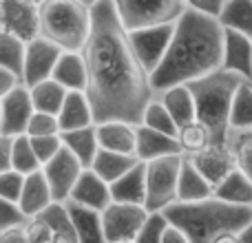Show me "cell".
<instances>
[{"label": "cell", "mask_w": 252, "mask_h": 243, "mask_svg": "<svg viewBox=\"0 0 252 243\" xmlns=\"http://www.w3.org/2000/svg\"><path fill=\"white\" fill-rule=\"evenodd\" d=\"M91 16L93 29L82 53L89 69L84 93L93 106L95 124L128 122L139 126L146 106L157 97L151 73L139 62L113 0L93 4Z\"/></svg>", "instance_id": "obj_1"}, {"label": "cell", "mask_w": 252, "mask_h": 243, "mask_svg": "<svg viewBox=\"0 0 252 243\" xmlns=\"http://www.w3.org/2000/svg\"><path fill=\"white\" fill-rule=\"evenodd\" d=\"M223 40L226 29L219 18L186 9L175 25L164 62L151 75L157 95L175 84H190L223 69Z\"/></svg>", "instance_id": "obj_2"}, {"label": "cell", "mask_w": 252, "mask_h": 243, "mask_svg": "<svg viewBox=\"0 0 252 243\" xmlns=\"http://www.w3.org/2000/svg\"><path fill=\"white\" fill-rule=\"evenodd\" d=\"M164 214L173 226L186 232L190 243H213L223 232H241L252 223V206H235L217 197L177 201Z\"/></svg>", "instance_id": "obj_3"}, {"label": "cell", "mask_w": 252, "mask_h": 243, "mask_svg": "<svg viewBox=\"0 0 252 243\" xmlns=\"http://www.w3.org/2000/svg\"><path fill=\"white\" fill-rule=\"evenodd\" d=\"M244 82V75L228 69H219L206 78L190 82L197 102V120L210 130L213 144L217 146H228L232 100H235L237 89Z\"/></svg>", "instance_id": "obj_4"}, {"label": "cell", "mask_w": 252, "mask_h": 243, "mask_svg": "<svg viewBox=\"0 0 252 243\" xmlns=\"http://www.w3.org/2000/svg\"><path fill=\"white\" fill-rule=\"evenodd\" d=\"M42 33L62 51H82L93 29L91 7L82 0H44L40 4Z\"/></svg>", "instance_id": "obj_5"}, {"label": "cell", "mask_w": 252, "mask_h": 243, "mask_svg": "<svg viewBox=\"0 0 252 243\" xmlns=\"http://www.w3.org/2000/svg\"><path fill=\"white\" fill-rule=\"evenodd\" d=\"M184 155H168L146 161V208L148 213H164L177 204L179 173Z\"/></svg>", "instance_id": "obj_6"}, {"label": "cell", "mask_w": 252, "mask_h": 243, "mask_svg": "<svg viewBox=\"0 0 252 243\" xmlns=\"http://www.w3.org/2000/svg\"><path fill=\"white\" fill-rule=\"evenodd\" d=\"M113 2L122 18V25L128 31L177 22L188 9L184 0H113Z\"/></svg>", "instance_id": "obj_7"}, {"label": "cell", "mask_w": 252, "mask_h": 243, "mask_svg": "<svg viewBox=\"0 0 252 243\" xmlns=\"http://www.w3.org/2000/svg\"><path fill=\"white\" fill-rule=\"evenodd\" d=\"M0 31L31 42L42 33L40 4L33 0H0Z\"/></svg>", "instance_id": "obj_8"}, {"label": "cell", "mask_w": 252, "mask_h": 243, "mask_svg": "<svg viewBox=\"0 0 252 243\" xmlns=\"http://www.w3.org/2000/svg\"><path fill=\"white\" fill-rule=\"evenodd\" d=\"M148 217H151V213H148L146 206L113 201V204L102 213L106 243L135 241V237L139 235V230H142L144 223L148 221Z\"/></svg>", "instance_id": "obj_9"}, {"label": "cell", "mask_w": 252, "mask_h": 243, "mask_svg": "<svg viewBox=\"0 0 252 243\" xmlns=\"http://www.w3.org/2000/svg\"><path fill=\"white\" fill-rule=\"evenodd\" d=\"M175 25L177 22H168V25H153L144 27L137 31H128L130 33V44H133L135 53H137L139 62L144 64V69L153 75V71L164 62L166 53L170 49L175 35Z\"/></svg>", "instance_id": "obj_10"}, {"label": "cell", "mask_w": 252, "mask_h": 243, "mask_svg": "<svg viewBox=\"0 0 252 243\" xmlns=\"http://www.w3.org/2000/svg\"><path fill=\"white\" fill-rule=\"evenodd\" d=\"M35 113V104L31 97V89L20 84L7 95L0 97V135H27L29 122Z\"/></svg>", "instance_id": "obj_11"}, {"label": "cell", "mask_w": 252, "mask_h": 243, "mask_svg": "<svg viewBox=\"0 0 252 243\" xmlns=\"http://www.w3.org/2000/svg\"><path fill=\"white\" fill-rule=\"evenodd\" d=\"M62 56V49L56 42H51L44 35H38L35 40L27 42V60H25V84L35 87L53 75L58 60Z\"/></svg>", "instance_id": "obj_12"}, {"label": "cell", "mask_w": 252, "mask_h": 243, "mask_svg": "<svg viewBox=\"0 0 252 243\" xmlns=\"http://www.w3.org/2000/svg\"><path fill=\"white\" fill-rule=\"evenodd\" d=\"M44 175H47L49 183H51V190L56 201H66L71 197L75 182L80 179L84 170V164L69 151L66 146H62V151L53 157L51 161L42 166Z\"/></svg>", "instance_id": "obj_13"}, {"label": "cell", "mask_w": 252, "mask_h": 243, "mask_svg": "<svg viewBox=\"0 0 252 243\" xmlns=\"http://www.w3.org/2000/svg\"><path fill=\"white\" fill-rule=\"evenodd\" d=\"M188 157H190V161L197 166V170H199L213 186L221 183L223 179L237 168L235 152H232L230 146H217V144H210L206 151L195 152V155H188Z\"/></svg>", "instance_id": "obj_14"}, {"label": "cell", "mask_w": 252, "mask_h": 243, "mask_svg": "<svg viewBox=\"0 0 252 243\" xmlns=\"http://www.w3.org/2000/svg\"><path fill=\"white\" fill-rule=\"evenodd\" d=\"M71 201H78L82 206L95 208L104 213L111 204H113V195H111V183L104 182L93 168H84L80 179L75 182L73 190H71Z\"/></svg>", "instance_id": "obj_15"}, {"label": "cell", "mask_w": 252, "mask_h": 243, "mask_svg": "<svg viewBox=\"0 0 252 243\" xmlns=\"http://www.w3.org/2000/svg\"><path fill=\"white\" fill-rule=\"evenodd\" d=\"M135 155H137L139 161H153V159L168 157V155H184V151L175 135H166L146 124H139Z\"/></svg>", "instance_id": "obj_16"}, {"label": "cell", "mask_w": 252, "mask_h": 243, "mask_svg": "<svg viewBox=\"0 0 252 243\" xmlns=\"http://www.w3.org/2000/svg\"><path fill=\"white\" fill-rule=\"evenodd\" d=\"M64 204L71 214V221H73V226H75L78 243H106L104 219H102L100 210L89 208V206H82L71 199H66Z\"/></svg>", "instance_id": "obj_17"}, {"label": "cell", "mask_w": 252, "mask_h": 243, "mask_svg": "<svg viewBox=\"0 0 252 243\" xmlns=\"http://www.w3.org/2000/svg\"><path fill=\"white\" fill-rule=\"evenodd\" d=\"M223 69L235 71V73L244 75L246 80H252V38L250 35L226 29V40H223Z\"/></svg>", "instance_id": "obj_18"}, {"label": "cell", "mask_w": 252, "mask_h": 243, "mask_svg": "<svg viewBox=\"0 0 252 243\" xmlns=\"http://www.w3.org/2000/svg\"><path fill=\"white\" fill-rule=\"evenodd\" d=\"M56 82H60L66 91H87L89 69L82 51H62L56 69L51 75Z\"/></svg>", "instance_id": "obj_19"}, {"label": "cell", "mask_w": 252, "mask_h": 243, "mask_svg": "<svg viewBox=\"0 0 252 243\" xmlns=\"http://www.w3.org/2000/svg\"><path fill=\"white\" fill-rule=\"evenodd\" d=\"M53 201H56V197H53L51 183H49L44 170H35V173L27 175L25 190H22V197L18 201L22 206V210L27 213V217H38Z\"/></svg>", "instance_id": "obj_20"}, {"label": "cell", "mask_w": 252, "mask_h": 243, "mask_svg": "<svg viewBox=\"0 0 252 243\" xmlns=\"http://www.w3.org/2000/svg\"><path fill=\"white\" fill-rule=\"evenodd\" d=\"M111 195L120 204L146 206V161H139L126 175L115 179L111 183Z\"/></svg>", "instance_id": "obj_21"}, {"label": "cell", "mask_w": 252, "mask_h": 243, "mask_svg": "<svg viewBox=\"0 0 252 243\" xmlns=\"http://www.w3.org/2000/svg\"><path fill=\"white\" fill-rule=\"evenodd\" d=\"M97 139L106 151L135 155L137 146V126L128 122H102L97 124Z\"/></svg>", "instance_id": "obj_22"}, {"label": "cell", "mask_w": 252, "mask_h": 243, "mask_svg": "<svg viewBox=\"0 0 252 243\" xmlns=\"http://www.w3.org/2000/svg\"><path fill=\"white\" fill-rule=\"evenodd\" d=\"M157 97L166 104V109L170 111L179 128L197 120V102L190 84H175V87L161 91Z\"/></svg>", "instance_id": "obj_23"}, {"label": "cell", "mask_w": 252, "mask_h": 243, "mask_svg": "<svg viewBox=\"0 0 252 243\" xmlns=\"http://www.w3.org/2000/svg\"><path fill=\"white\" fill-rule=\"evenodd\" d=\"M60 120V130H75L84 128V126L95 124V115H93V106L89 102L84 91H69L64 100V106L58 113Z\"/></svg>", "instance_id": "obj_24"}, {"label": "cell", "mask_w": 252, "mask_h": 243, "mask_svg": "<svg viewBox=\"0 0 252 243\" xmlns=\"http://www.w3.org/2000/svg\"><path fill=\"white\" fill-rule=\"evenodd\" d=\"M62 142L64 146L84 164V168H91L100 152V139H97V124L84 126L75 130H62Z\"/></svg>", "instance_id": "obj_25"}, {"label": "cell", "mask_w": 252, "mask_h": 243, "mask_svg": "<svg viewBox=\"0 0 252 243\" xmlns=\"http://www.w3.org/2000/svg\"><path fill=\"white\" fill-rule=\"evenodd\" d=\"M213 195H215V186L197 170V166L190 161V157L184 155L182 173H179L177 201H201Z\"/></svg>", "instance_id": "obj_26"}, {"label": "cell", "mask_w": 252, "mask_h": 243, "mask_svg": "<svg viewBox=\"0 0 252 243\" xmlns=\"http://www.w3.org/2000/svg\"><path fill=\"white\" fill-rule=\"evenodd\" d=\"M217 199L228 201L235 206H252V182L244 170L237 166L221 183L215 186V195Z\"/></svg>", "instance_id": "obj_27"}, {"label": "cell", "mask_w": 252, "mask_h": 243, "mask_svg": "<svg viewBox=\"0 0 252 243\" xmlns=\"http://www.w3.org/2000/svg\"><path fill=\"white\" fill-rule=\"evenodd\" d=\"M139 159L137 155H126V152H115V151H106V148H100L95 161H93L91 168L100 175L104 182L113 183L115 179H120L122 175L128 173L133 166H137Z\"/></svg>", "instance_id": "obj_28"}, {"label": "cell", "mask_w": 252, "mask_h": 243, "mask_svg": "<svg viewBox=\"0 0 252 243\" xmlns=\"http://www.w3.org/2000/svg\"><path fill=\"white\" fill-rule=\"evenodd\" d=\"M29 89H31L35 111H44V113H53V115L60 113V109L64 106L66 95H69V91L60 82H56L53 78L44 80V82L29 87Z\"/></svg>", "instance_id": "obj_29"}, {"label": "cell", "mask_w": 252, "mask_h": 243, "mask_svg": "<svg viewBox=\"0 0 252 243\" xmlns=\"http://www.w3.org/2000/svg\"><path fill=\"white\" fill-rule=\"evenodd\" d=\"M25 60H27V42L11 33L0 31V66L9 69L22 78L25 82Z\"/></svg>", "instance_id": "obj_30"}, {"label": "cell", "mask_w": 252, "mask_h": 243, "mask_svg": "<svg viewBox=\"0 0 252 243\" xmlns=\"http://www.w3.org/2000/svg\"><path fill=\"white\" fill-rule=\"evenodd\" d=\"M252 130V80H246L235 93L230 111V133Z\"/></svg>", "instance_id": "obj_31"}, {"label": "cell", "mask_w": 252, "mask_h": 243, "mask_svg": "<svg viewBox=\"0 0 252 243\" xmlns=\"http://www.w3.org/2000/svg\"><path fill=\"white\" fill-rule=\"evenodd\" d=\"M219 20L226 29L239 31L252 38V0H228Z\"/></svg>", "instance_id": "obj_32"}, {"label": "cell", "mask_w": 252, "mask_h": 243, "mask_svg": "<svg viewBox=\"0 0 252 243\" xmlns=\"http://www.w3.org/2000/svg\"><path fill=\"white\" fill-rule=\"evenodd\" d=\"M177 139H179V144H182L184 155H195V152H201V151H206V148L213 144V135H210V130L206 128L199 120L182 126V128H179Z\"/></svg>", "instance_id": "obj_33"}, {"label": "cell", "mask_w": 252, "mask_h": 243, "mask_svg": "<svg viewBox=\"0 0 252 243\" xmlns=\"http://www.w3.org/2000/svg\"><path fill=\"white\" fill-rule=\"evenodd\" d=\"M13 168L22 175H31L35 170H42V161L35 155L29 135L13 137Z\"/></svg>", "instance_id": "obj_34"}, {"label": "cell", "mask_w": 252, "mask_h": 243, "mask_svg": "<svg viewBox=\"0 0 252 243\" xmlns=\"http://www.w3.org/2000/svg\"><path fill=\"white\" fill-rule=\"evenodd\" d=\"M142 124L151 126V128L159 130V133H166V135H175V137L179 135L177 122H175V118L170 115V111L166 109V104L159 100V97H155V100L146 106V113H144Z\"/></svg>", "instance_id": "obj_35"}, {"label": "cell", "mask_w": 252, "mask_h": 243, "mask_svg": "<svg viewBox=\"0 0 252 243\" xmlns=\"http://www.w3.org/2000/svg\"><path fill=\"white\" fill-rule=\"evenodd\" d=\"M228 146L235 152L237 166L248 175L252 182V130H244V133H235L232 130L228 135Z\"/></svg>", "instance_id": "obj_36"}, {"label": "cell", "mask_w": 252, "mask_h": 243, "mask_svg": "<svg viewBox=\"0 0 252 243\" xmlns=\"http://www.w3.org/2000/svg\"><path fill=\"white\" fill-rule=\"evenodd\" d=\"M168 226L170 221L164 213H151L148 221L144 223V228L139 230L133 243H164V232Z\"/></svg>", "instance_id": "obj_37"}, {"label": "cell", "mask_w": 252, "mask_h": 243, "mask_svg": "<svg viewBox=\"0 0 252 243\" xmlns=\"http://www.w3.org/2000/svg\"><path fill=\"white\" fill-rule=\"evenodd\" d=\"M25 182H27V175L18 173L16 168L0 170V199L20 201L22 190H25Z\"/></svg>", "instance_id": "obj_38"}, {"label": "cell", "mask_w": 252, "mask_h": 243, "mask_svg": "<svg viewBox=\"0 0 252 243\" xmlns=\"http://www.w3.org/2000/svg\"><path fill=\"white\" fill-rule=\"evenodd\" d=\"M60 130V120L53 113H44V111H35L33 118L29 122L27 135L29 137H42V135H58Z\"/></svg>", "instance_id": "obj_39"}, {"label": "cell", "mask_w": 252, "mask_h": 243, "mask_svg": "<svg viewBox=\"0 0 252 243\" xmlns=\"http://www.w3.org/2000/svg\"><path fill=\"white\" fill-rule=\"evenodd\" d=\"M0 232L11 230V228H20L29 221L27 213L22 210V206L18 201H9V199H0Z\"/></svg>", "instance_id": "obj_40"}, {"label": "cell", "mask_w": 252, "mask_h": 243, "mask_svg": "<svg viewBox=\"0 0 252 243\" xmlns=\"http://www.w3.org/2000/svg\"><path fill=\"white\" fill-rule=\"evenodd\" d=\"M31 144H33V151L38 155V159L42 161V166L47 161H51L58 152L62 151L64 142H62V135H42V137H31Z\"/></svg>", "instance_id": "obj_41"}, {"label": "cell", "mask_w": 252, "mask_h": 243, "mask_svg": "<svg viewBox=\"0 0 252 243\" xmlns=\"http://www.w3.org/2000/svg\"><path fill=\"white\" fill-rule=\"evenodd\" d=\"M25 230L31 243H51L53 237H56L51 223L44 217H40V214L38 217H29V221L25 223Z\"/></svg>", "instance_id": "obj_42"}, {"label": "cell", "mask_w": 252, "mask_h": 243, "mask_svg": "<svg viewBox=\"0 0 252 243\" xmlns=\"http://www.w3.org/2000/svg\"><path fill=\"white\" fill-rule=\"evenodd\" d=\"M184 2H186L188 9H192V11H197V13L219 18L228 0H184Z\"/></svg>", "instance_id": "obj_43"}, {"label": "cell", "mask_w": 252, "mask_h": 243, "mask_svg": "<svg viewBox=\"0 0 252 243\" xmlns=\"http://www.w3.org/2000/svg\"><path fill=\"white\" fill-rule=\"evenodd\" d=\"M13 168V137L0 135V170Z\"/></svg>", "instance_id": "obj_44"}, {"label": "cell", "mask_w": 252, "mask_h": 243, "mask_svg": "<svg viewBox=\"0 0 252 243\" xmlns=\"http://www.w3.org/2000/svg\"><path fill=\"white\" fill-rule=\"evenodd\" d=\"M20 84H25L22 82V78H18L13 71L2 69V66H0V97L7 95L9 91H13V89L20 87Z\"/></svg>", "instance_id": "obj_45"}, {"label": "cell", "mask_w": 252, "mask_h": 243, "mask_svg": "<svg viewBox=\"0 0 252 243\" xmlns=\"http://www.w3.org/2000/svg\"><path fill=\"white\" fill-rule=\"evenodd\" d=\"M0 243H31V241L27 237L25 226H20V228H11V230L0 232Z\"/></svg>", "instance_id": "obj_46"}, {"label": "cell", "mask_w": 252, "mask_h": 243, "mask_svg": "<svg viewBox=\"0 0 252 243\" xmlns=\"http://www.w3.org/2000/svg\"><path fill=\"white\" fill-rule=\"evenodd\" d=\"M164 243H190V239L186 237V232L184 230H179L177 226L170 223V226L166 228V232H164Z\"/></svg>", "instance_id": "obj_47"}, {"label": "cell", "mask_w": 252, "mask_h": 243, "mask_svg": "<svg viewBox=\"0 0 252 243\" xmlns=\"http://www.w3.org/2000/svg\"><path fill=\"white\" fill-rule=\"evenodd\" d=\"M213 243H239V232H223Z\"/></svg>", "instance_id": "obj_48"}, {"label": "cell", "mask_w": 252, "mask_h": 243, "mask_svg": "<svg viewBox=\"0 0 252 243\" xmlns=\"http://www.w3.org/2000/svg\"><path fill=\"white\" fill-rule=\"evenodd\" d=\"M239 243H252V223H248V226L239 232Z\"/></svg>", "instance_id": "obj_49"}, {"label": "cell", "mask_w": 252, "mask_h": 243, "mask_svg": "<svg viewBox=\"0 0 252 243\" xmlns=\"http://www.w3.org/2000/svg\"><path fill=\"white\" fill-rule=\"evenodd\" d=\"M82 2H84V4H89V7H93V4H97L100 0H82Z\"/></svg>", "instance_id": "obj_50"}, {"label": "cell", "mask_w": 252, "mask_h": 243, "mask_svg": "<svg viewBox=\"0 0 252 243\" xmlns=\"http://www.w3.org/2000/svg\"><path fill=\"white\" fill-rule=\"evenodd\" d=\"M33 2H38V4H42V2H44V0H33Z\"/></svg>", "instance_id": "obj_51"}, {"label": "cell", "mask_w": 252, "mask_h": 243, "mask_svg": "<svg viewBox=\"0 0 252 243\" xmlns=\"http://www.w3.org/2000/svg\"><path fill=\"white\" fill-rule=\"evenodd\" d=\"M122 243H133V241H122Z\"/></svg>", "instance_id": "obj_52"}]
</instances>
